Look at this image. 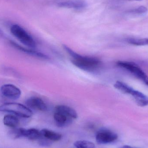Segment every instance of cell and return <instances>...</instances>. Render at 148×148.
Returning a JSON list of instances; mask_svg holds the SVG:
<instances>
[{
    "label": "cell",
    "instance_id": "cell-2",
    "mask_svg": "<svg viewBox=\"0 0 148 148\" xmlns=\"http://www.w3.org/2000/svg\"><path fill=\"white\" fill-rule=\"evenodd\" d=\"M114 87L122 93L132 96L139 106L144 107L148 105V97L142 92L134 89L127 84L117 81L114 84Z\"/></svg>",
    "mask_w": 148,
    "mask_h": 148
},
{
    "label": "cell",
    "instance_id": "cell-3",
    "mask_svg": "<svg viewBox=\"0 0 148 148\" xmlns=\"http://www.w3.org/2000/svg\"><path fill=\"white\" fill-rule=\"evenodd\" d=\"M0 111L11 113L22 118H29L33 114L29 108L16 103H7L2 104L0 106Z\"/></svg>",
    "mask_w": 148,
    "mask_h": 148
},
{
    "label": "cell",
    "instance_id": "cell-11",
    "mask_svg": "<svg viewBox=\"0 0 148 148\" xmlns=\"http://www.w3.org/2000/svg\"><path fill=\"white\" fill-rule=\"evenodd\" d=\"M10 43L12 46H13L16 49H18L20 51L23 52V53H26L28 54L29 55L35 56V57H37V58L44 59V60H49V57L47 56L46 55L42 53L35 51L33 49H29L23 47H21L19 44H17L14 42L12 41H10Z\"/></svg>",
    "mask_w": 148,
    "mask_h": 148
},
{
    "label": "cell",
    "instance_id": "cell-20",
    "mask_svg": "<svg viewBox=\"0 0 148 148\" xmlns=\"http://www.w3.org/2000/svg\"><path fill=\"white\" fill-rule=\"evenodd\" d=\"M121 148H134L132 147H130V146H124L123 147Z\"/></svg>",
    "mask_w": 148,
    "mask_h": 148
},
{
    "label": "cell",
    "instance_id": "cell-7",
    "mask_svg": "<svg viewBox=\"0 0 148 148\" xmlns=\"http://www.w3.org/2000/svg\"><path fill=\"white\" fill-rule=\"evenodd\" d=\"M0 91L3 96L12 100L19 99L21 94L20 89L12 84H5L2 85L0 89Z\"/></svg>",
    "mask_w": 148,
    "mask_h": 148
},
{
    "label": "cell",
    "instance_id": "cell-13",
    "mask_svg": "<svg viewBox=\"0 0 148 148\" xmlns=\"http://www.w3.org/2000/svg\"><path fill=\"white\" fill-rule=\"evenodd\" d=\"M55 110L61 112L73 119H76L77 117V114L76 111L70 107L66 105H59L56 107Z\"/></svg>",
    "mask_w": 148,
    "mask_h": 148
},
{
    "label": "cell",
    "instance_id": "cell-16",
    "mask_svg": "<svg viewBox=\"0 0 148 148\" xmlns=\"http://www.w3.org/2000/svg\"><path fill=\"white\" fill-rule=\"evenodd\" d=\"M24 130L25 129L22 128H17L16 127L13 128L9 132V136L10 138L14 139H19L23 137Z\"/></svg>",
    "mask_w": 148,
    "mask_h": 148
},
{
    "label": "cell",
    "instance_id": "cell-5",
    "mask_svg": "<svg viewBox=\"0 0 148 148\" xmlns=\"http://www.w3.org/2000/svg\"><path fill=\"white\" fill-rule=\"evenodd\" d=\"M116 65L134 75L148 86V76L137 64L131 62L120 61L117 62Z\"/></svg>",
    "mask_w": 148,
    "mask_h": 148
},
{
    "label": "cell",
    "instance_id": "cell-17",
    "mask_svg": "<svg viewBox=\"0 0 148 148\" xmlns=\"http://www.w3.org/2000/svg\"><path fill=\"white\" fill-rule=\"evenodd\" d=\"M127 42L134 46H143L148 45V38H129Z\"/></svg>",
    "mask_w": 148,
    "mask_h": 148
},
{
    "label": "cell",
    "instance_id": "cell-15",
    "mask_svg": "<svg viewBox=\"0 0 148 148\" xmlns=\"http://www.w3.org/2000/svg\"><path fill=\"white\" fill-rule=\"evenodd\" d=\"M41 136L40 131L35 129H25L24 130L23 137H26L29 140H39Z\"/></svg>",
    "mask_w": 148,
    "mask_h": 148
},
{
    "label": "cell",
    "instance_id": "cell-21",
    "mask_svg": "<svg viewBox=\"0 0 148 148\" xmlns=\"http://www.w3.org/2000/svg\"><path fill=\"white\" fill-rule=\"evenodd\" d=\"M3 35V33L2 31L0 29V36H2Z\"/></svg>",
    "mask_w": 148,
    "mask_h": 148
},
{
    "label": "cell",
    "instance_id": "cell-9",
    "mask_svg": "<svg viewBox=\"0 0 148 148\" xmlns=\"http://www.w3.org/2000/svg\"><path fill=\"white\" fill-rule=\"evenodd\" d=\"M57 5L61 8L80 10L85 8L87 3L83 0H60Z\"/></svg>",
    "mask_w": 148,
    "mask_h": 148
},
{
    "label": "cell",
    "instance_id": "cell-22",
    "mask_svg": "<svg viewBox=\"0 0 148 148\" xmlns=\"http://www.w3.org/2000/svg\"><path fill=\"white\" fill-rule=\"evenodd\" d=\"M125 1H141L142 0H125Z\"/></svg>",
    "mask_w": 148,
    "mask_h": 148
},
{
    "label": "cell",
    "instance_id": "cell-4",
    "mask_svg": "<svg viewBox=\"0 0 148 148\" xmlns=\"http://www.w3.org/2000/svg\"><path fill=\"white\" fill-rule=\"evenodd\" d=\"M10 31L12 34L23 45L31 49L36 47L34 38L20 25L13 24L10 27Z\"/></svg>",
    "mask_w": 148,
    "mask_h": 148
},
{
    "label": "cell",
    "instance_id": "cell-12",
    "mask_svg": "<svg viewBox=\"0 0 148 148\" xmlns=\"http://www.w3.org/2000/svg\"><path fill=\"white\" fill-rule=\"evenodd\" d=\"M42 136L51 141H58L62 138V135L59 133L44 129L40 131Z\"/></svg>",
    "mask_w": 148,
    "mask_h": 148
},
{
    "label": "cell",
    "instance_id": "cell-1",
    "mask_svg": "<svg viewBox=\"0 0 148 148\" xmlns=\"http://www.w3.org/2000/svg\"><path fill=\"white\" fill-rule=\"evenodd\" d=\"M63 48L73 58L72 61L73 64L82 70L93 72L99 69L101 66V62L97 58L82 56L66 45H63Z\"/></svg>",
    "mask_w": 148,
    "mask_h": 148
},
{
    "label": "cell",
    "instance_id": "cell-18",
    "mask_svg": "<svg viewBox=\"0 0 148 148\" xmlns=\"http://www.w3.org/2000/svg\"><path fill=\"white\" fill-rule=\"evenodd\" d=\"M75 148H95V145L93 143L87 140H78L74 143Z\"/></svg>",
    "mask_w": 148,
    "mask_h": 148
},
{
    "label": "cell",
    "instance_id": "cell-10",
    "mask_svg": "<svg viewBox=\"0 0 148 148\" xmlns=\"http://www.w3.org/2000/svg\"><path fill=\"white\" fill-rule=\"evenodd\" d=\"M54 119L56 124L60 127H63L70 125L74 120L66 115L56 110L55 111L54 114Z\"/></svg>",
    "mask_w": 148,
    "mask_h": 148
},
{
    "label": "cell",
    "instance_id": "cell-19",
    "mask_svg": "<svg viewBox=\"0 0 148 148\" xmlns=\"http://www.w3.org/2000/svg\"><path fill=\"white\" fill-rule=\"evenodd\" d=\"M148 9L145 6H141L129 10L126 12L127 14L130 15H141L147 12Z\"/></svg>",
    "mask_w": 148,
    "mask_h": 148
},
{
    "label": "cell",
    "instance_id": "cell-8",
    "mask_svg": "<svg viewBox=\"0 0 148 148\" xmlns=\"http://www.w3.org/2000/svg\"><path fill=\"white\" fill-rule=\"evenodd\" d=\"M27 107L29 109L39 110V111H46L47 110L48 108L47 104L44 101L38 97H33L28 98L25 101Z\"/></svg>",
    "mask_w": 148,
    "mask_h": 148
},
{
    "label": "cell",
    "instance_id": "cell-6",
    "mask_svg": "<svg viewBox=\"0 0 148 148\" xmlns=\"http://www.w3.org/2000/svg\"><path fill=\"white\" fill-rule=\"evenodd\" d=\"M118 136L115 133L107 130H102L97 132L96 140L99 144H106L116 140Z\"/></svg>",
    "mask_w": 148,
    "mask_h": 148
},
{
    "label": "cell",
    "instance_id": "cell-14",
    "mask_svg": "<svg viewBox=\"0 0 148 148\" xmlns=\"http://www.w3.org/2000/svg\"><path fill=\"white\" fill-rule=\"evenodd\" d=\"M3 122L6 126L15 128L17 127L20 124V120L15 116L6 115L3 117Z\"/></svg>",
    "mask_w": 148,
    "mask_h": 148
}]
</instances>
